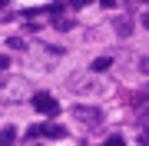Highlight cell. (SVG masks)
Listing matches in <instances>:
<instances>
[{
  "mask_svg": "<svg viewBox=\"0 0 149 146\" xmlns=\"http://www.w3.org/2000/svg\"><path fill=\"white\" fill-rule=\"evenodd\" d=\"M143 27H146V30H149V13H143Z\"/></svg>",
  "mask_w": 149,
  "mask_h": 146,
  "instance_id": "4fadbf2b",
  "label": "cell"
},
{
  "mask_svg": "<svg viewBox=\"0 0 149 146\" xmlns=\"http://www.w3.org/2000/svg\"><path fill=\"white\" fill-rule=\"evenodd\" d=\"M40 136H47V133H43V123H40V126H30V130H27V140H40Z\"/></svg>",
  "mask_w": 149,
  "mask_h": 146,
  "instance_id": "5b68a950",
  "label": "cell"
},
{
  "mask_svg": "<svg viewBox=\"0 0 149 146\" xmlns=\"http://www.w3.org/2000/svg\"><path fill=\"white\" fill-rule=\"evenodd\" d=\"M73 7H86V3H93V0H70Z\"/></svg>",
  "mask_w": 149,
  "mask_h": 146,
  "instance_id": "8fae6325",
  "label": "cell"
},
{
  "mask_svg": "<svg viewBox=\"0 0 149 146\" xmlns=\"http://www.w3.org/2000/svg\"><path fill=\"white\" fill-rule=\"evenodd\" d=\"M73 113H76V119H80L83 126H93V123H100V119H103V116H100V110H96V106H76Z\"/></svg>",
  "mask_w": 149,
  "mask_h": 146,
  "instance_id": "7a4b0ae2",
  "label": "cell"
},
{
  "mask_svg": "<svg viewBox=\"0 0 149 146\" xmlns=\"http://www.w3.org/2000/svg\"><path fill=\"white\" fill-rule=\"evenodd\" d=\"M43 133H47L50 140H63V136H66V130H63L60 123H47V126H43Z\"/></svg>",
  "mask_w": 149,
  "mask_h": 146,
  "instance_id": "3957f363",
  "label": "cell"
},
{
  "mask_svg": "<svg viewBox=\"0 0 149 146\" xmlns=\"http://www.w3.org/2000/svg\"><path fill=\"white\" fill-rule=\"evenodd\" d=\"M109 63H113L109 57H100V60H96V63H93V70H109Z\"/></svg>",
  "mask_w": 149,
  "mask_h": 146,
  "instance_id": "8992f818",
  "label": "cell"
},
{
  "mask_svg": "<svg viewBox=\"0 0 149 146\" xmlns=\"http://www.w3.org/2000/svg\"><path fill=\"white\" fill-rule=\"evenodd\" d=\"M103 146H126V140H123V136H109Z\"/></svg>",
  "mask_w": 149,
  "mask_h": 146,
  "instance_id": "52a82bcc",
  "label": "cell"
},
{
  "mask_svg": "<svg viewBox=\"0 0 149 146\" xmlns=\"http://www.w3.org/2000/svg\"><path fill=\"white\" fill-rule=\"evenodd\" d=\"M139 146H149V126H146L143 133H139Z\"/></svg>",
  "mask_w": 149,
  "mask_h": 146,
  "instance_id": "9c48e42d",
  "label": "cell"
},
{
  "mask_svg": "<svg viewBox=\"0 0 149 146\" xmlns=\"http://www.w3.org/2000/svg\"><path fill=\"white\" fill-rule=\"evenodd\" d=\"M0 3H7V0H0Z\"/></svg>",
  "mask_w": 149,
  "mask_h": 146,
  "instance_id": "5bb4252c",
  "label": "cell"
},
{
  "mask_svg": "<svg viewBox=\"0 0 149 146\" xmlns=\"http://www.w3.org/2000/svg\"><path fill=\"white\" fill-rule=\"evenodd\" d=\"M103 7H119V3H116V0H103Z\"/></svg>",
  "mask_w": 149,
  "mask_h": 146,
  "instance_id": "7c38bea8",
  "label": "cell"
},
{
  "mask_svg": "<svg viewBox=\"0 0 149 146\" xmlns=\"http://www.w3.org/2000/svg\"><path fill=\"white\" fill-rule=\"evenodd\" d=\"M13 143H17V130H13V126H7V130L0 133V146H13Z\"/></svg>",
  "mask_w": 149,
  "mask_h": 146,
  "instance_id": "277c9868",
  "label": "cell"
},
{
  "mask_svg": "<svg viewBox=\"0 0 149 146\" xmlns=\"http://www.w3.org/2000/svg\"><path fill=\"white\" fill-rule=\"evenodd\" d=\"M139 70H143V73L149 76V60H139Z\"/></svg>",
  "mask_w": 149,
  "mask_h": 146,
  "instance_id": "30bf717a",
  "label": "cell"
},
{
  "mask_svg": "<svg viewBox=\"0 0 149 146\" xmlns=\"http://www.w3.org/2000/svg\"><path fill=\"white\" fill-rule=\"evenodd\" d=\"M47 13H53V17H60V13H63V3H50V7H47Z\"/></svg>",
  "mask_w": 149,
  "mask_h": 146,
  "instance_id": "ba28073f",
  "label": "cell"
},
{
  "mask_svg": "<svg viewBox=\"0 0 149 146\" xmlns=\"http://www.w3.org/2000/svg\"><path fill=\"white\" fill-rule=\"evenodd\" d=\"M33 106H37L43 116H50V119H53V116L60 113V103H56L53 96H50V93H37V96H33Z\"/></svg>",
  "mask_w": 149,
  "mask_h": 146,
  "instance_id": "6da1fadb",
  "label": "cell"
}]
</instances>
